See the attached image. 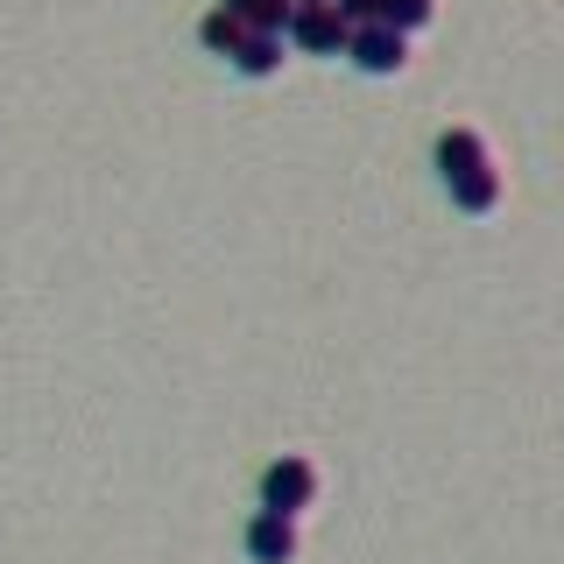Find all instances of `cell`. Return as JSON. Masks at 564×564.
I'll list each match as a JSON object with an SVG mask.
<instances>
[{
    "label": "cell",
    "mask_w": 564,
    "mask_h": 564,
    "mask_svg": "<svg viewBox=\"0 0 564 564\" xmlns=\"http://www.w3.org/2000/svg\"><path fill=\"white\" fill-rule=\"evenodd\" d=\"M452 205H458V212H473V219H480V212H494V205H501V170L452 176Z\"/></svg>",
    "instance_id": "obj_7"
},
{
    "label": "cell",
    "mask_w": 564,
    "mask_h": 564,
    "mask_svg": "<svg viewBox=\"0 0 564 564\" xmlns=\"http://www.w3.org/2000/svg\"><path fill=\"white\" fill-rule=\"evenodd\" d=\"M431 14H437V0H381L375 22H381V29H395V35H410V29L431 22Z\"/></svg>",
    "instance_id": "obj_10"
},
{
    "label": "cell",
    "mask_w": 564,
    "mask_h": 564,
    "mask_svg": "<svg viewBox=\"0 0 564 564\" xmlns=\"http://www.w3.org/2000/svg\"><path fill=\"white\" fill-rule=\"evenodd\" d=\"M317 501V466L296 452H282L269 473H261V508L269 516H304V508Z\"/></svg>",
    "instance_id": "obj_1"
},
{
    "label": "cell",
    "mask_w": 564,
    "mask_h": 564,
    "mask_svg": "<svg viewBox=\"0 0 564 564\" xmlns=\"http://www.w3.org/2000/svg\"><path fill=\"white\" fill-rule=\"evenodd\" d=\"M219 8H234L254 35H290V14H296V0H219Z\"/></svg>",
    "instance_id": "obj_6"
},
{
    "label": "cell",
    "mask_w": 564,
    "mask_h": 564,
    "mask_svg": "<svg viewBox=\"0 0 564 564\" xmlns=\"http://www.w3.org/2000/svg\"><path fill=\"white\" fill-rule=\"evenodd\" d=\"M332 8H339L352 29H367V22H375V14H381V0H332Z\"/></svg>",
    "instance_id": "obj_11"
},
{
    "label": "cell",
    "mask_w": 564,
    "mask_h": 564,
    "mask_svg": "<svg viewBox=\"0 0 564 564\" xmlns=\"http://www.w3.org/2000/svg\"><path fill=\"white\" fill-rule=\"evenodd\" d=\"M296 551H304L296 516H269V508H261V516L247 522V557L254 564H296Z\"/></svg>",
    "instance_id": "obj_4"
},
{
    "label": "cell",
    "mask_w": 564,
    "mask_h": 564,
    "mask_svg": "<svg viewBox=\"0 0 564 564\" xmlns=\"http://www.w3.org/2000/svg\"><path fill=\"white\" fill-rule=\"evenodd\" d=\"M198 43L212 50V57H234V50L247 43V22H240V14H234V8H212V14H205V22H198Z\"/></svg>",
    "instance_id": "obj_9"
},
{
    "label": "cell",
    "mask_w": 564,
    "mask_h": 564,
    "mask_svg": "<svg viewBox=\"0 0 564 564\" xmlns=\"http://www.w3.org/2000/svg\"><path fill=\"white\" fill-rule=\"evenodd\" d=\"M290 43L304 50V57H346V43H352V22L332 0H311V8H296L290 14Z\"/></svg>",
    "instance_id": "obj_2"
},
{
    "label": "cell",
    "mask_w": 564,
    "mask_h": 564,
    "mask_svg": "<svg viewBox=\"0 0 564 564\" xmlns=\"http://www.w3.org/2000/svg\"><path fill=\"white\" fill-rule=\"evenodd\" d=\"M346 57L360 64V70H375V78H395L402 64H410V35H395V29H381V22H367V29H352V43H346Z\"/></svg>",
    "instance_id": "obj_3"
},
{
    "label": "cell",
    "mask_w": 564,
    "mask_h": 564,
    "mask_svg": "<svg viewBox=\"0 0 564 564\" xmlns=\"http://www.w3.org/2000/svg\"><path fill=\"white\" fill-rule=\"evenodd\" d=\"M437 170H445V184H452V176L494 170V155H487V141L473 128H445V134H437Z\"/></svg>",
    "instance_id": "obj_5"
},
{
    "label": "cell",
    "mask_w": 564,
    "mask_h": 564,
    "mask_svg": "<svg viewBox=\"0 0 564 564\" xmlns=\"http://www.w3.org/2000/svg\"><path fill=\"white\" fill-rule=\"evenodd\" d=\"M234 64H240V78H275V70H282V35H254V29H247V43L234 50Z\"/></svg>",
    "instance_id": "obj_8"
},
{
    "label": "cell",
    "mask_w": 564,
    "mask_h": 564,
    "mask_svg": "<svg viewBox=\"0 0 564 564\" xmlns=\"http://www.w3.org/2000/svg\"><path fill=\"white\" fill-rule=\"evenodd\" d=\"M296 8H311V0H296Z\"/></svg>",
    "instance_id": "obj_12"
}]
</instances>
